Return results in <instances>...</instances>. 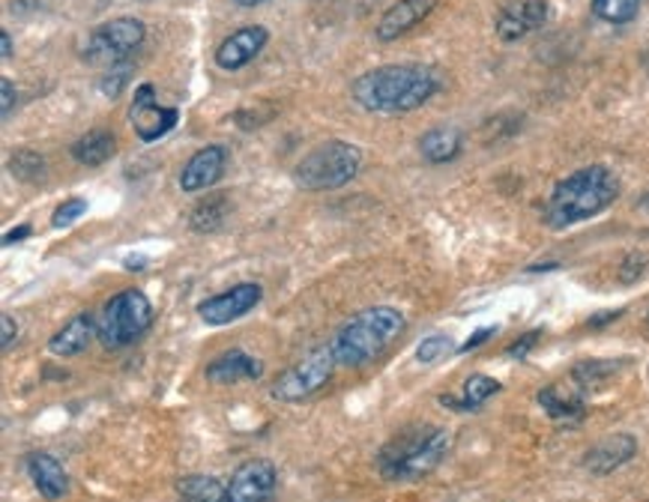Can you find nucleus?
<instances>
[{"label":"nucleus","instance_id":"bb28decb","mask_svg":"<svg viewBox=\"0 0 649 502\" xmlns=\"http://www.w3.org/2000/svg\"><path fill=\"white\" fill-rule=\"evenodd\" d=\"M640 10V0H592V12L608 24H629Z\"/></svg>","mask_w":649,"mask_h":502},{"label":"nucleus","instance_id":"c756f323","mask_svg":"<svg viewBox=\"0 0 649 502\" xmlns=\"http://www.w3.org/2000/svg\"><path fill=\"white\" fill-rule=\"evenodd\" d=\"M449 351H452V342H449L446 335H429V338L416 347V360H420L422 365H431V362L443 360Z\"/></svg>","mask_w":649,"mask_h":502},{"label":"nucleus","instance_id":"aec40b11","mask_svg":"<svg viewBox=\"0 0 649 502\" xmlns=\"http://www.w3.org/2000/svg\"><path fill=\"white\" fill-rule=\"evenodd\" d=\"M539 404L548 416L554 419V422H569V425H578L587 413V404H583L581 392H572V388L560 386H544L539 392Z\"/></svg>","mask_w":649,"mask_h":502},{"label":"nucleus","instance_id":"f704fd0d","mask_svg":"<svg viewBox=\"0 0 649 502\" xmlns=\"http://www.w3.org/2000/svg\"><path fill=\"white\" fill-rule=\"evenodd\" d=\"M30 237V225H19V230H10L7 237H3V246H12V243H19V239Z\"/></svg>","mask_w":649,"mask_h":502},{"label":"nucleus","instance_id":"39448f33","mask_svg":"<svg viewBox=\"0 0 649 502\" xmlns=\"http://www.w3.org/2000/svg\"><path fill=\"white\" fill-rule=\"evenodd\" d=\"M363 168V150L347 141H326L296 161L294 183L306 191H335L356 180Z\"/></svg>","mask_w":649,"mask_h":502},{"label":"nucleus","instance_id":"ddd939ff","mask_svg":"<svg viewBox=\"0 0 649 502\" xmlns=\"http://www.w3.org/2000/svg\"><path fill=\"white\" fill-rule=\"evenodd\" d=\"M269 42V30L260 24H248V28L234 30L219 48H216V67L225 72H237V69L248 67L252 60L258 58L264 46Z\"/></svg>","mask_w":649,"mask_h":502},{"label":"nucleus","instance_id":"473e14b6","mask_svg":"<svg viewBox=\"0 0 649 502\" xmlns=\"http://www.w3.org/2000/svg\"><path fill=\"white\" fill-rule=\"evenodd\" d=\"M539 338H542V332H539V329L527 332L524 338H518V342L512 344V347H509V356H527V353L533 351V344L539 342Z\"/></svg>","mask_w":649,"mask_h":502},{"label":"nucleus","instance_id":"6e6552de","mask_svg":"<svg viewBox=\"0 0 649 502\" xmlns=\"http://www.w3.org/2000/svg\"><path fill=\"white\" fill-rule=\"evenodd\" d=\"M338 368L335 365L333 347H317L312 351L303 362H296L294 368H287L282 377L273 383L269 395L276 401H287V404H296V401H306L312 395H317L321 388L333 380V371Z\"/></svg>","mask_w":649,"mask_h":502},{"label":"nucleus","instance_id":"f3484780","mask_svg":"<svg viewBox=\"0 0 649 502\" xmlns=\"http://www.w3.org/2000/svg\"><path fill=\"white\" fill-rule=\"evenodd\" d=\"M24 466H28L30 482H33V488L39 491V496H46V500L55 502L63 500L69 493V475L55 455H48V452H33V455H28Z\"/></svg>","mask_w":649,"mask_h":502},{"label":"nucleus","instance_id":"7c9ffc66","mask_svg":"<svg viewBox=\"0 0 649 502\" xmlns=\"http://www.w3.org/2000/svg\"><path fill=\"white\" fill-rule=\"evenodd\" d=\"M12 108H16V85L10 78H0V115H3V120L12 115Z\"/></svg>","mask_w":649,"mask_h":502},{"label":"nucleus","instance_id":"5701e85b","mask_svg":"<svg viewBox=\"0 0 649 502\" xmlns=\"http://www.w3.org/2000/svg\"><path fill=\"white\" fill-rule=\"evenodd\" d=\"M177 500L180 502H228V488H222L213 475H186L177 482Z\"/></svg>","mask_w":649,"mask_h":502},{"label":"nucleus","instance_id":"f257e3e1","mask_svg":"<svg viewBox=\"0 0 649 502\" xmlns=\"http://www.w3.org/2000/svg\"><path fill=\"white\" fill-rule=\"evenodd\" d=\"M440 90L437 76L420 63L368 69L351 85L354 102L374 115H407Z\"/></svg>","mask_w":649,"mask_h":502},{"label":"nucleus","instance_id":"a211bd4d","mask_svg":"<svg viewBox=\"0 0 649 502\" xmlns=\"http://www.w3.org/2000/svg\"><path fill=\"white\" fill-rule=\"evenodd\" d=\"M94 338H99V321H94V314H76L58 335H51L48 353L51 356H78L90 347Z\"/></svg>","mask_w":649,"mask_h":502},{"label":"nucleus","instance_id":"b1692460","mask_svg":"<svg viewBox=\"0 0 649 502\" xmlns=\"http://www.w3.org/2000/svg\"><path fill=\"white\" fill-rule=\"evenodd\" d=\"M500 388H503L500 386V380L485 377V374H473V377L464 383L461 401L443 398V404H449V407H455V410H476V407H482L488 398H494Z\"/></svg>","mask_w":649,"mask_h":502},{"label":"nucleus","instance_id":"393cba45","mask_svg":"<svg viewBox=\"0 0 649 502\" xmlns=\"http://www.w3.org/2000/svg\"><path fill=\"white\" fill-rule=\"evenodd\" d=\"M225 213H228V198H225V195H216V198L204 200V204H198L195 213H191L189 218L191 230H198V234L219 230L222 222H225Z\"/></svg>","mask_w":649,"mask_h":502},{"label":"nucleus","instance_id":"58836bf2","mask_svg":"<svg viewBox=\"0 0 649 502\" xmlns=\"http://www.w3.org/2000/svg\"><path fill=\"white\" fill-rule=\"evenodd\" d=\"M237 7H258V3H267V0H234Z\"/></svg>","mask_w":649,"mask_h":502},{"label":"nucleus","instance_id":"4c0bfd02","mask_svg":"<svg viewBox=\"0 0 649 502\" xmlns=\"http://www.w3.org/2000/svg\"><path fill=\"white\" fill-rule=\"evenodd\" d=\"M124 266L126 269H144V266H147V260H144V257H129Z\"/></svg>","mask_w":649,"mask_h":502},{"label":"nucleus","instance_id":"2f4dec72","mask_svg":"<svg viewBox=\"0 0 649 502\" xmlns=\"http://www.w3.org/2000/svg\"><path fill=\"white\" fill-rule=\"evenodd\" d=\"M16 338H19V323L12 321L10 314H3V317H0V347L10 351Z\"/></svg>","mask_w":649,"mask_h":502},{"label":"nucleus","instance_id":"f8f14e48","mask_svg":"<svg viewBox=\"0 0 649 502\" xmlns=\"http://www.w3.org/2000/svg\"><path fill=\"white\" fill-rule=\"evenodd\" d=\"M548 12H551L548 0H512V3H507L503 10L496 12V37L503 39V42H515V39L544 28Z\"/></svg>","mask_w":649,"mask_h":502},{"label":"nucleus","instance_id":"0eeeda50","mask_svg":"<svg viewBox=\"0 0 649 502\" xmlns=\"http://www.w3.org/2000/svg\"><path fill=\"white\" fill-rule=\"evenodd\" d=\"M144 37H147V28L141 19H111L90 30L85 48H81V58L90 67H115L120 60H129V55L141 46Z\"/></svg>","mask_w":649,"mask_h":502},{"label":"nucleus","instance_id":"4be33fe9","mask_svg":"<svg viewBox=\"0 0 649 502\" xmlns=\"http://www.w3.org/2000/svg\"><path fill=\"white\" fill-rule=\"evenodd\" d=\"M461 138L459 129H446V126H437V129H429V132L420 138V152L422 159L431 161V165H443V161H452L461 152Z\"/></svg>","mask_w":649,"mask_h":502},{"label":"nucleus","instance_id":"20e7f679","mask_svg":"<svg viewBox=\"0 0 649 502\" xmlns=\"http://www.w3.org/2000/svg\"><path fill=\"white\" fill-rule=\"evenodd\" d=\"M449 434L440 427H407L377 452V470L386 482H411L429 475L443 461Z\"/></svg>","mask_w":649,"mask_h":502},{"label":"nucleus","instance_id":"a878e982","mask_svg":"<svg viewBox=\"0 0 649 502\" xmlns=\"http://www.w3.org/2000/svg\"><path fill=\"white\" fill-rule=\"evenodd\" d=\"M10 171L16 180L39 183L42 177H46V159H42V152L16 150L10 159Z\"/></svg>","mask_w":649,"mask_h":502},{"label":"nucleus","instance_id":"dca6fc26","mask_svg":"<svg viewBox=\"0 0 649 502\" xmlns=\"http://www.w3.org/2000/svg\"><path fill=\"white\" fill-rule=\"evenodd\" d=\"M638 452V443H635V436L629 434H613L604 436L599 443L592 445L590 452L583 455V466L596 475H608L613 470H620L622 464H629L631 457Z\"/></svg>","mask_w":649,"mask_h":502},{"label":"nucleus","instance_id":"2eb2a0df","mask_svg":"<svg viewBox=\"0 0 649 502\" xmlns=\"http://www.w3.org/2000/svg\"><path fill=\"white\" fill-rule=\"evenodd\" d=\"M225 161H228V150L222 144H210V147L198 150L180 171V189L204 191L216 186L222 180V171H225Z\"/></svg>","mask_w":649,"mask_h":502},{"label":"nucleus","instance_id":"e433bc0d","mask_svg":"<svg viewBox=\"0 0 649 502\" xmlns=\"http://www.w3.org/2000/svg\"><path fill=\"white\" fill-rule=\"evenodd\" d=\"M622 312H608V314H599V317H592L590 326H604V321H617Z\"/></svg>","mask_w":649,"mask_h":502},{"label":"nucleus","instance_id":"4468645a","mask_svg":"<svg viewBox=\"0 0 649 502\" xmlns=\"http://www.w3.org/2000/svg\"><path fill=\"white\" fill-rule=\"evenodd\" d=\"M434 10H437V0H399V3H392L377 21V39L381 42L402 39L404 33H411L416 24L429 19Z\"/></svg>","mask_w":649,"mask_h":502},{"label":"nucleus","instance_id":"1a4fd4ad","mask_svg":"<svg viewBox=\"0 0 649 502\" xmlns=\"http://www.w3.org/2000/svg\"><path fill=\"white\" fill-rule=\"evenodd\" d=\"M129 124H132L135 135H138L141 141L154 144L159 141V138H165L174 126L180 124V111L159 105L154 85H141L135 90L132 108H129Z\"/></svg>","mask_w":649,"mask_h":502},{"label":"nucleus","instance_id":"9d476101","mask_svg":"<svg viewBox=\"0 0 649 502\" xmlns=\"http://www.w3.org/2000/svg\"><path fill=\"white\" fill-rule=\"evenodd\" d=\"M260 296H264L260 285L246 282V285L230 287L225 294H216L210 296V299H204V303L198 305V317H201L207 326H228V323L246 317V314L260 303Z\"/></svg>","mask_w":649,"mask_h":502},{"label":"nucleus","instance_id":"7ed1b4c3","mask_svg":"<svg viewBox=\"0 0 649 502\" xmlns=\"http://www.w3.org/2000/svg\"><path fill=\"white\" fill-rule=\"evenodd\" d=\"M404 332L402 312H395L390 305H374L365 312L354 314L351 321L344 323L342 329L335 332L333 356L338 368H365L368 362L381 360L383 353L390 351V344Z\"/></svg>","mask_w":649,"mask_h":502},{"label":"nucleus","instance_id":"72a5a7b5","mask_svg":"<svg viewBox=\"0 0 649 502\" xmlns=\"http://www.w3.org/2000/svg\"><path fill=\"white\" fill-rule=\"evenodd\" d=\"M494 332H496V329H494V326H488V329H479V332H476V335H470L468 342H464V347H459V351H461V353H470V351H476L479 344H485V342H488V338H491V335H494Z\"/></svg>","mask_w":649,"mask_h":502},{"label":"nucleus","instance_id":"cd10ccee","mask_svg":"<svg viewBox=\"0 0 649 502\" xmlns=\"http://www.w3.org/2000/svg\"><path fill=\"white\" fill-rule=\"evenodd\" d=\"M129 76H132V63L129 60H120V63H115V67L106 69V76H102V85H99V90L106 96H111V99H117V96L124 93L126 81H129Z\"/></svg>","mask_w":649,"mask_h":502},{"label":"nucleus","instance_id":"412c9836","mask_svg":"<svg viewBox=\"0 0 649 502\" xmlns=\"http://www.w3.org/2000/svg\"><path fill=\"white\" fill-rule=\"evenodd\" d=\"M72 159L78 165H85V168H99V165H106L111 156L117 152V141L115 135L108 132V129H90L87 135H81L76 144H72Z\"/></svg>","mask_w":649,"mask_h":502},{"label":"nucleus","instance_id":"c85d7f7f","mask_svg":"<svg viewBox=\"0 0 649 502\" xmlns=\"http://www.w3.org/2000/svg\"><path fill=\"white\" fill-rule=\"evenodd\" d=\"M87 213V200L85 198H69V200H63L55 213H51V228H58V230H63V228H69L72 222H78V218L85 216Z\"/></svg>","mask_w":649,"mask_h":502},{"label":"nucleus","instance_id":"423d86ee","mask_svg":"<svg viewBox=\"0 0 649 502\" xmlns=\"http://www.w3.org/2000/svg\"><path fill=\"white\" fill-rule=\"evenodd\" d=\"M154 323V305L141 291H120L111 296L99 314V344L106 351H124L132 342H138L144 332Z\"/></svg>","mask_w":649,"mask_h":502},{"label":"nucleus","instance_id":"f03ea898","mask_svg":"<svg viewBox=\"0 0 649 502\" xmlns=\"http://www.w3.org/2000/svg\"><path fill=\"white\" fill-rule=\"evenodd\" d=\"M617 195H620L617 174L608 171L604 165H590L557 183L554 195L544 207V222L554 230L572 228L578 222L604 213L617 200Z\"/></svg>","mask_w":649,"mask_h":502},{"label":"nucleus","instance_id":"ea45409f","mask_svg":"<svg viewBox=\"0 0 649 502\" xmlns=\"http://www.w3.org/2000/svg\"><path fill=\"white\" fill-rule=\"evenodd\" d=\"M647 207H649V195H647Z\"/></svg>","mask_w":649,"mask_h":502},{"label":"nucleus","instance_id":"6ab92c4d","mask_svg":"<svg viewBox=\"0 0 649 502\" xmlns=\"http://www.w3.org/2000/svg\"><path fill=\"white\" fill-rule=\"evenodd\" d=\"M260 374H264V362L243 351L222 353L219 360H213L207 371H204V377L210 380V383H219V386L243 383V380H258Z\"/></svg>","mask_w":649,"mask_h":502},{"label":"nucleus","instance_id":"c9c22d12","mask_svg":"<svg viewBox=\"0 0 649 502\" xmlns=\"http://www.w3.org/2000/svg\"><path fill=\"white\" fill-rule=\"evenodd\" d=\"M0 51H3V60L12 58V39H10V33H7V30L0 33Z\"/></svg>","mask_w":649,"mask_h":502},{"label":"nucleus","instance_id":"9b49d317","mask_svg":"<svg viewBox=\"0 0 649 502\" xmlns=\"http://www.w3.org/2000/svg\"><path fill=\"white\" fill-rule=\"evenodd\" d=\"M278 473L276 466L258 457V461H248L230 475L228 484V502H269L276 493Z\"/></svg>","mask_w":649,"mask_h":502}]
</instances>
